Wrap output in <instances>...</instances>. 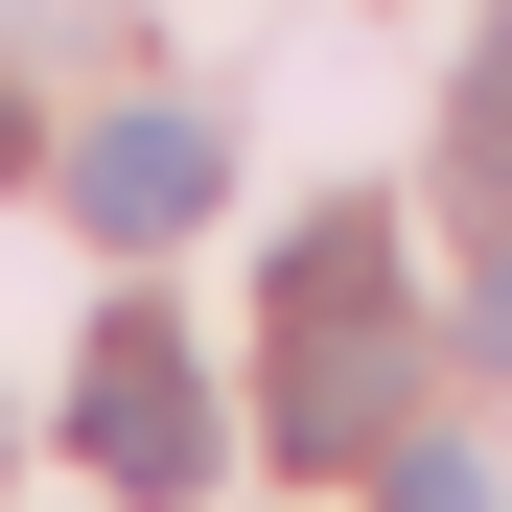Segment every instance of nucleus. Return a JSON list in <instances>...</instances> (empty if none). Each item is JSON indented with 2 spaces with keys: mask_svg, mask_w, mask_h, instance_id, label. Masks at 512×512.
Here are the masks:
<instances>
[{
  "mask_svg": "<svg viewBox=\"0 0 512 512\" xmlns=\"http://www.w3.org/2000/svg\"><path fill=\"white\" fill-rule=\"evenodd\" d=\"M256 419H280V466H373L396 443V210H303Z\"/></svg>",
  "mask_w": 512,
  "mask_h": 512,
  "instance_id": "nucleus-1",
  "label": "nucleus"
},
{
  "mask_svg": "<svg viewBox=\"0 0 512 512\" xmlns=\"http://www.w3.org/2000/svg\"><path fill=\"white\" fill-rule=\"evenodd\" d=\"M70 443H94L117 489H210V373H187V326H163V303H117V326H94Z\"/></svg>",
  "mask_w": 512,
  "mask_h": 512,
  "instance_id": "nucleus-2",
  "label": "nucleus"
},
{
  "mask_svg": "<svg viewBox=\"0 0 512 512\" xmlns=\"http://www.w3.org/2000/svg\"><path fill=\"white\" fill-rule=\"evenodd\" d=\"M210 187H233V140H210V117H187V94H117V117H94V140H70V210H94V233H117V256H163V233H187V210H210Z\"/></svg>",
  "mask_w": 512,
  "mask_h": 512,
  "instance_id": "nucleus-3",
  "label": "nucleus"
},
{
  "mask_svg": "<svg viewBox=\"0 0 512 512\" xmlns=\"http://www.w3.org/2000/svg\"><path fill=\"white\" fill-rule=\"evenodd\" d=\"M373 512H489V466L466 443H373Z\"/></svg>",
  "mask_w": 512,
  "mask_h": 512,
  "instance_id": "nucleus-4",
  "label": "nucleus"
},
{
  "mask_svg": "<svg viewBox=\"0 0 512 512\" xmlns=\"http://www.w3.org/2000/svg\"><path fill=\"white\" fill-rule=\"evenodd\" d=\"M466 350H489V373H512V256H489V303H466Z\"/></svg>",
  "mask_w": 512,
  "mask_h": 512,
  "instance_id": "nucleus-5",
  "label": "nucleus"
},
{
  "mask_svg": "<svg viewBox=\"0 0 512 512\" xmlns=\"http://www.w3.org/2000/svg\"><path fill=\"white\" fill-rule=\"evenodd\" d=\"M24 163H47V140H24V94H0V187H24Z\"/></svg>",
  "mask_w": 512,
  "mask_h": 512,
  "instance_id": "nucleus-6",
  "label": "nucleus"
}]
</instances>
